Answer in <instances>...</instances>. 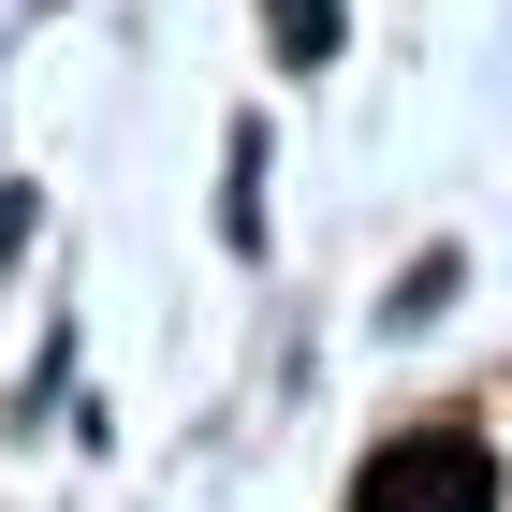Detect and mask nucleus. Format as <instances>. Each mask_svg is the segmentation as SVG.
<instances>
[{"label":"nucleus","mask_w":512,"mask_h":512,"mask_svg":"<svg viewBox=\"0 0 512 512\" xmlns=\"http://www.w3.org/2000/svg\"><path fill=\"white\" fill-rule=\"evenodd\" d=\"M352 512H498V454L454 439V425H425V439H395V454H366Z\"/></svg>","instance_id":"1"},{"label":"nucleus","mask_w":512,"mask_h":512,"mask_svg":"<svg viewBox=\"0 0 512 512\" xmlns=\"http://www.w3.org/2000/svg\"><path fill=\"white\" fill-rule=\"evenodd\" d=\"M278 59L322 74V59H337V0H278Z\"/></svg>","instance_id":"2"}]
</instances>
